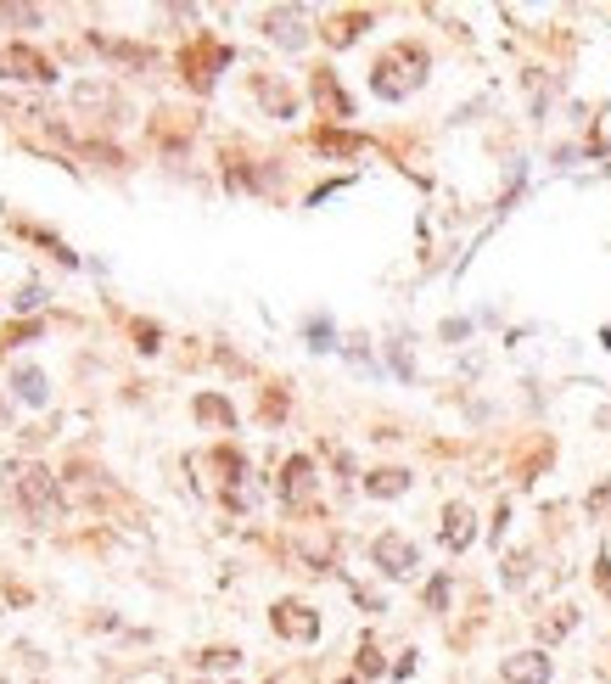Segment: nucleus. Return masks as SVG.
<instances>
[{"mask_svg": "<svg viewBox=\"0 0 611 684\" xmlns=\"http://www.w3.org/2000/svg\"><path fill=\"white\" fill-rule=\"evenodd\" d=\"M421 79H427V51L404 40V45H393V51L376 62V73H370V90H376L382 101H404L415 85H421Z\"/></svg>", "mask_w": 611, "mask_h": 684, "instance_id": "obj_1", "label": "nucleus"}, {"mask_svg": "<svg viewBox=\"0 0 611 684\" xmlns=\"http://www.w3.org/2000/svg\"><path fill=\"white\" fill-rule=\"evenodd\" d=\"M17 499H23V511L34 516V522H51V516L62 511V494H57V483H51V471H23L17 477Z\"/></svg>", "mask_w": 611, "mask_h": 684, "instance_id": "obj_2", "label": "nucleus"}, {"mask_svg": "<svg viewBox=\"0 0 611 684\" xmlns=\"http://www.w3.org/2000/svg\"><path fill=\"white\" fill-rule=\"evenodd\" d=\"M370 561H376L387 578H415V567H421V550H415L404 533H376V544H370Z\"/></svg>", "mask_w": 611, "mask_h": 684, "instance_id": "obj_3", "label": "nucleus"}, {"mask_svg": "<svg viewBox=\"0 0 611 684\" xmlns=\"http://www.w3.org/2000/svg\"><path fill=\"white\" fill-rule=\"evenodd\" d=\"M270 623H275V634H281V640H298V645L320 640V612H309L303 600H281V606L270 612Z\"/></svg>", "mask_w": 611, "mask_h": 684, "instance_id": "obj_4", "label": "nucleus"}, {"mask_svg": "<svg viewBox=\"0 0 611 684\" xmlns=\"http://www.w3.org/2000/svg\"><path fill=\"white\" fill-rule=\"evenodd\" d=\"M0 79H34V85H45V79H57V68L34 45H0Z\"/></svg>", "mask_w": 611, "mask_h": 684, "instance_id": "obj_5", "label": "nucleus"}, {"mask_svg": "<svg viewBox=\"0 0 611 684\" xmlns=\"http://www.w3.org/2000/svg\"><path fill=\"white\" fill-rule=\"evenodd\" d=\"M225 62H230V51H225V45L197 40L191 51H185V62H180V68H185V79H191L197 90H208V85H214V68H225Z\"/></svg>", "mask_w": 611, "mask_h": 684, "instance_id": "obj_6", "label": "nucleus"}, {"mask_svg": "<svg viewBox=\"0 0 611 684\" xmlns=\"http://www.w3.org/2000/svg\"><path fill=\"white\" fill-rule=\"evenodd\" d=\"M499 679L505 684H550V656L544 651H516V656H505Z\"/></svg>", "mask_w": 611, "mask_h": 684, "instance_id": "obj_7", "label": "nucleus"}, {"mask_svg": "<svg viewBox=\"0 0 611 684\" xmlns=\"http://www.w3.org/2000/svg\"><path fill=\"white\" fill-rule=\"evenodd\" d=\"M309 494H314V460L309 455H292L281 466V499H286V505H303Z\"/></svg>", "mask_w": 611, "mask_h": 684, "instance_id": "obj_8", "label": "nucleus"}, {"mask_svg": "<svg viewBox=\"0 0 611 684\" xmlns=\"http://www.w3.org/2000/svg\"><path fill=\"white\" fill-rule=\"evenodd\" d=\"M264 34H270L275 45H286V51L309 45V29H303V17H298V12H270V17H264Z\"/></svg>", "mask_w": 611, "mask_h": 684, "instance_id": "obj_9", "label": "nucleus"}, {"mask_svg": "<svg viewBox=\"0 0 611 684\" xmlns=\"http://www.w3.org/2000/svg\"><path fill=\"white\" fill-rule=\"evenodd\" d=\"M471 522H477V516H471V505H449V511H443V544H449V550H466V544L477 539V528H471Z\"/></svg>", "mask_w": 611, "mask_h": 684, "instance_id": "obj_10", "label": "nucleus"}, {"mask_svg": "<svg viewBox=\"0 0 611 684\" xmlns=\"http://www.w3.org/2000/svg\"><path fill=\"white\" fill-rule=\"evenodd\" d=\"M314 101L326 107V118H354V107H348V96H342L337 73H314Z\"/></svg>", "mask_w": 611, "mask_h": 684, "instance_id": "obj_11", "label": "nucleus"}, {"mask_svg": "<svg viewBox=\"0 0 611 684\" xmlns=\"http://www.w3.org/2000/svg\"><path fill=\"white\" fill-rule=\"evenodd\" d=\"M404 488H410V471H398V466H382L365 477V494H376V499H398Z\"/></svg>", "mask_w": 611, "mask_h": 684, "instance_id": "obj_12", "label": "nucleus"}, {"mask_svg": "<svg viewBox=\"0 0 611 684\" xmlns=\"http://www.w3.org/2000/svg\"><path fill=\"white\" fill-rule=\"evenodd\" d=\"M258 96H264V107H270L275 118H292V113H298V96H292L281 79H258Z\"/></svg>", "mask_w": 611, "mask_h": 684, "instance_id": "obj_13", "label": "nucleus"}, {"mask_svg": "<svg viewBox=\"0 0 611 684\" xmlns=\"http://www.w3.org/2000/svg\"><path fill=\"white\" fill-rule=\"evenodd\" d=\"M197 421H214V427H236V410H230L219 393H202V399H197Z\"/></svg>", "mask_w": 611, "mask_h": 684, "instance_id": "obj_14", "label": "nucleus"}, {"mask_svg": "<svg viewBox=\"0 0 611 684\" xmlns=\"http://www.w3.org/2000/svg\"><path fill=\"white\" fill-rule=\"evenodd\" d=\"M17 393H23V399H29V404H40V399H45V376L23 365V371H17Z\"/></svg>", "mask_w": 611, "mask_h": 684, "instance_id": "obj_15", "label": "nucleus"}, {"mask_svg": "<svg viewBox=\"0 0 611 684\" xmlns=\"http://www.w3.org/2000/svg\"><path fill=\"white\" fill-rule=\"evenodd\" d=\"M320 146H326V152H359L354 135H337V129H320Z\"/></svg>", "mask_w": 611, "mask_h": 684, "instance_id": "obj_16", "label": "nucleus"}, {"mask_svg": "<svg viewBox=\"0 0 611 684\" xmlns=\"http://www.w3.org/2000/svg\"><path fill=\"white\" fill-rule=\"evenodd\" d=\"M449 606V578H432L427 584V612H443Z\"/></svg>", "mask_w": 611, "mask_h": 684, "instance_id": "obj_17", "label": "nucleus"}, {"mask_svg": "<svg viewBox=\"0 0 611 684\" xmlns=\"http://www.w3.org/2000/svg\"><path fill=\"white\" fill-rule=\"evenodd\" d=\"M309 348H331V320H326V314L309 320Z\"/></svg>", "mask_w": 611, "mask_h": 684, "instance_id": "obj_18", "label": "nucleus"}, {"mask_svg": "<svg viewBox=\"0 0 611 684\" xmlns=\"http://www.w3.org/2000/svg\"><path fill=\"white\" fill-rule=\"evenodd\" d=\"M236 662H242V656L225 651V645H219V651H202V668H236Z\"/></svg>", "mask_w": 611, "mask_h": 684, "instance_id": "obj_19", "label": "nucleus"}, {"mask_svg": "<svg viewBox=\"0 0 611 684\" xmlns=\"http://www.w3.org/2000/svg\"><path fill=\"white\" fill-rule=\"evenodd\" d=\"M0 23H40L34 6H0Z\"/></svg>", "mask_w": 611, "mask_h": 684, "instance_id": "obj_20", "label": "nucleus"}, {"mask_svg": "<svg viewBox=\"0 0 611 684\" xmlns=\"http://www.w3.org/2000/svg\"><path fill=\"white\" fill-rule=\"evenodd\" d=\"M522 578H527V556H511L505 561V584H522Z\"/></svg>", "mask_w": 611, "mask_h": 684, "instance_id": "obj_21", "label": "nucleus"}, {"mask_svg": "<svg viewBox=\"0 0 611 684\" xmlns=\"http://www.w3.org/2000/svg\"><path fill=\"white\" fill-rule=\"evenodd\" d=\"M359 673H382V656H376V645H365V651H359Z\"/></svg>", "mask_w": 611, "mask_h": 684, "instance_id": "obj_22", "label": "nucleus"}, {"mask_svg": "<svg viewBox=\"0 0 611 684\" xmlns=\"http://www.w3.org/2000/svg\"><path fill=\"white\" fill-rule=\"evenodd\" d=\"M595 584L611 595V561H606V556H600V567H595Z\"/></svg>", "mask_w": 611, "mask_h": 684, "instance_id": "obj_23", "label": "nucleus"}]
</instances>
